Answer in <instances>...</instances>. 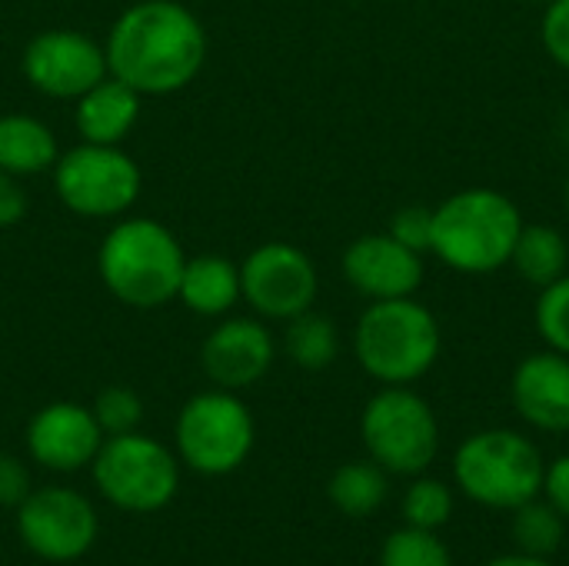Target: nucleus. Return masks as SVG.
<instances>
[{
    "label": "nucleus",
    "mask_w": 569,
    "mask_h": 566,
    "mask_svg": "<svg viewBox=\"0 0 569 566\" xmlns=\"http://www.w3.org/2000/svg\"><path fill=\"white\" fill-rule=\"evenodd\" d=\"M107 73L140 97H167L193 83L207 60L203 23L177 0L130 3L110 27Z\"/></svg>",
    "instance_id": "f257e3e1"
},
{
    "label": "nucleus",
    "mask_w": 569,
    "mask_h": 566,
    "mask_svg": "<svg viewBox=\"0 0 569 566\" xmlns=\"http://www.w3.org/2000/svg\"><path fill=\"white\" fill-rule=\"evenodd\" d=\"M520 230L523 214L507 193L470 187L450 193L440 207H433L430 250L450 270L483 277L510 264Z\"/></svg>",
    "instance_id": "f03ea898"
},
{
    "label": "nucleus",
    "mask_w": 569,
    "mask_h": 566,
    "mask_svg": "<svg viewBox=\"0 0 569 566\" xmlns=\"http://www.w3.org/2000/svg\"><path fill=\"white\" fill-rule=\"evenodd\" d=\"M183 267L187 254L180 240L150 217L117 220L97 250L103 287L120 304L137 310H153L177 300Z\"/></svg>",
    "instance_id": "7ed1b4c3"
},
{
    "label": "nucleus",
    "mask_w": 569,
    "mask_h": 566,
    "mask_svg": "<svg viewBox=\"0 0 569 566\" xmlns=\"http://www.w3.org/2000/svg\"><path fill=\"white\" fill-rule=\"evenodd\" d=\"M443 334L430 307L413 297L370 300L353 330L360 367L383 387H410L433 370Z\"/></svg>",
    "instance_id": "20e7f679"
},
{
    "label": "nucleus",
    "mask_w": 569,
    "mask_h": 566,
    "mask_svg": "<svg viewBox=\"0 0 569 566\" xmlns=\"http://www.w3.org/2000/svg\"><path fill=\"white\" fill-rule=\"evenodd\" d=\"M457 487L480 507L517 510L543 494L547 464L537 444L517 430H480L453 454Z\"/></svg>",
    "instance_id": "39448f33"
},
{
    "label": "nucleus",
    "mask_w": 569,
    "mask_h": 566,
    "mask_svg": "<svg viewBox=\"0 0 569 566\" xmlns=\"http://www.w3.org/2000/svg\"><path fill=\"white\" fill-rule=\"evenodd\" d=\"M360 437L373 464L397 477H420L440 450L433 407L410 387H383L360 417Z\"/></svg>",
    "instance_id": "423d86ee"
},
{
    "label": "nucleus",
    "mask_w": 569,
    "mask_h": 566,
    "mask_svg": "<svg viewBox=\"0 0 569 566\" xmlns=\"http://www.w3.org/2000/svg\"><path fill=\"white\" fill-rule=\"evenodd\" d=\"M177 457L203 474V477H227L243 467L253 450L257 427L253 414L233 390H207L183 404L177 427Z\"/></svg>",
    "instance_id": "0eeeda50"
},
{
    "label": "nucleus",
    "mask_w": 569,
    "mask_h": 566,
    "mask_svg": "<svg viewBox=\"0 0 569 566\" xmlns=\"http://www.w3.org/2000/svg\"><path fill=\"white\" fill-rule=\"evenodd\" d=\"M97 490L120 510L153 514L163 510L180 487L177 457L143 434L107 437L90 464Z\"/></svg>",
    "instance_id": "6e6552de"
},
{
    "label": "nucleus",
    "mask_w": 569,
    "mask_h": 566,
    "mask_svg": "<svg viewBox=\"0 0 569 566\" xmlns=\"http://www.w3.org/2000/svg\"><path fill=\"white\" fill-rule=\"evenodd\" d=\"M53 187L63 207L77 217H123L140 197V167L120 147L83 140L57 157Z\"/></svg>",
    "instance_id": "1a4fd4ad"
},
{
    "label": "nucleus",
    "mask_w": 569,
    "mask_h": 566,
    "mask_svg": "<svg viewBox=\"0 0 569 566\" xmlns=\"http://www.w3.org/2000/svg\"><path fill=\"white\" fill-rule=\"evenodd\" d=\"M17 534L23 547L50 564L80 560L97 540L93 504L70 487L30 490L17 507Z\"/></svg>",
    "instance_id": "9d476101"
},
{
    "label": "nucleus",
    "mask_w": 569,
    "mask_h": 566,
    "mask_svg": "<svg viewBox=\"0 0 569 566\" xmlns=\"http://www.w3.org/2000/svg\"><path fill=\"white\" fill-rule=\"evenodd\" d=\"M240 290L243 300L263 320H293L297 314L310 310L320 294V274L313 260L283 240L260 244L240 267Z\"/></svg>",
    "instance_id": "9b49d317"
},
{
    "label": "nucleus",
    "mask_w": 569,
    "mask_h": 566,
    "mask_svg": "<svg viewBox=\"0 0 569 566\" xmlns=\"http://www.w3.org/2000/svg\"><path fill=\"white\" fill-rule=\"evenodd\" d=\"M20 67L33 90L57 100H77L107 77V53L93 37L70 27H53L40 30L23 47Z\"/></svg>",
    "instance_id": "f8f14e48"
},
{
    "label": "nucleus",
    "mask_w": 569,
    "mask_h": 566,
    "mask_svg": "<svg viewBox=\"0 0 569 566\" xmlns=\"http://www.w3.org/2000/svg\"><path fill=\"white\" fill-rule=\"evenodd\" d=\"M423 254L390 234H363L343 250V277L367 300L413 297L423 284Z\"/></svg>",
    "instance_id": "ddd939ff"
},
{
    "label": "nucleus",
    "mask_w": 569,
    "mask_h": 566,
    "mask_svg": "<svg viewBox=\"0 0 569 566\" xmlns=\"http://www.w3.org/2000/svg\"><path fill=\"white\" fill-rule=\"evenodd\" d=\"M277 344L267 324L253 317H227L217 324L203 347H200V364L203 374L220 387V390H243L253 387L257 380L267 377L273 367Z\"/></svg>",
    "instance_id": "4468645a"
},
{
    "label": "nucleus",
    "mask_w": 569,
    "mask_h": 566,
    "mask_svg": "<svg viewBox=\"0 0 569 566\" xmlns=\"http://www.w3.org/2000/svg\"><path fill=\"white\" fill-rule=\"evenodd\" d=\"M103 440L107 437H103L93 410L70 404V400L47 404L43 410L33 414V420L27 427L30 457L40 467L57 470V474H73L80 467H90Z\"/></svg>",
    "instance_id": "2eb2a0df"
},
{
    "label": "nucleus",
    "mask_w": 569,
    "mask_h": 566,
    "mask_svg": "<svg viewBox=\"0 0 569 566\" xmlns=\"http://www.w3.org/2000/svg\"><path fill=\"white\" fill-rule=\"evenodd\" d=\"M517 414L547 434L569 430V357L557 350L530 354L517 364L510 380Z\"/></svg>",
    "instance_id": "dca6fc26"
},
{
    "label": "nucleus",
    "mask_w": 569,
    "mask_h": 566,
    "mask_svg": "<svg viewBox=\"0 0 569 566\" xmlns=\"http://www.w3.org/2000/svg\"><path fill=\"white\" fill-rule=\"evenodd\" d=\"M137 117H140V93L107 73L100 83H93L87 93L77 97L73 123L87 143L120 147L133 130Z\"/></svg>",
    "instance_id": "f3484780"
},
{
    "label": "nucleus",
    "mask_w": 569,
    "mask_h": 566,
    "mask_svg": "<svg viewBox=\"0 0 569 566\" xmlns=\"http://www.w3.org/2000/svg\"><path fill=\"white\" fill-rule=\"evenodd\" d=\"M240 267L227 257L203 254L187 260L177 287V300L200 317H223L240 304Z\"/></svg>",
    "instance_id": "a211bd4d"
},
{
    "label": "nucleus",
    "mask_w": 569,
    "mask_h": 566,
    "mask_svg": "<svg viewBox=\"0 0 569 566\" xmlns=\"http://www.w3.org/2000/svg\"><path fill=\"white\" fill-rule=\"evenodd\" d=\"M60 150L53 130L27 113L0 117V170L13 177H37L53 170Z\"/></svg>",
    "instance_id": "6ab92c4d"
},
{
    "label": "nucleus",
    "mask_w": 569,
    "mask_h": 566,
    "mask_svg": "<svg viewBox=\"0 0 569 566\" xmlns=\"http://www.w3.org/2000/svg\"><path fill=\"white\" fill-rule=\"evenodd\" d=\"M510 264L517 267V274L527 284L543 290V287L557 284L560 277L569 274L567 237L550 224H523Z\"/></svg>",
    "instance_id": "aec40b11"
},
{
    "label": "nucleus",
    "mask_w": 569,
    "mask_h": 566,
    "mask_svg": "<svg viewBox=\"0 0 569 566\" xmlns=\"http://www.w3.org/2000/svg\"><path fill=\"white\" fill-rule=\"evenodd\" d=\"M387 470L373 460H353L343 464L333 477H330V500L340 514L347 517H370L373 510L383 507L387 500Z\"/></svg>",
    "instance_id": "412c9836"
},
{
    "label": "nucleus",
    "mask_w": 569,
    "mask_h": 566,
    "mask_svg": "<svg viewBox=\"0 0 569 566\" xmlns=\"http://www.w3.org/2000/svg\"><path fill=\"white\" fill-rule=\"evenodd\" d=\"M287 357L303 370H327L340 354V334L337 324L327 314H317L313 307L287 320L283 334Z\"/></svg>",
    "instance_id": "4be33fe9"
},
{
    "label": "nucleus",
    "mask_w": 569,
    "mask_h": 566,
    "mask_svg": "<svg viewBox=\"0 0 569 566\" xmlns=\"http://www.w3.org/2000/svg\"><path fill=\"white\" fill-rule=\"evenodd\" d=\"M510 537L520 554L530 557H553L567 537V517L550 504V500H530L513 510V527Z\"/></svg>",
    "instance_id": "5701e85b"
},
{
    "label": "nucleus",
    "mask_w": 569,
    "mask_h": 566,
    "mask_svg": "<svg viewBox=\"0 0 569 566\" xmlns=\"http://www.w3.org/2000/svg\"><path fill=\"white\" fill-rule=\"evenodd\" d=\"M380 566H453V557L437 530L403 527L383 540Z\"/></svg>",
    "instance_id": "b1692460"
},
{
    "label": "nucleus",
    "mask_w": 569,
    "mask_h": 566,
    "mask_svg": "<svg viewBox=\"0 0 569 566\" xmlns=\"http://www.w3.org/2000/svg\"><path fill=\"white\" fill-rule=\"evenodd\" d=\"M453 517V490L443 480L420 477L403 494V520L417 530H440Z\"/></svg>",
    "instance_id": "393cba45"
},
{
    "label": "nucleus",
    "mask_w": 569,
    "mask_h": 566,
    "mask_svg": "<svg viewBox=\"0 0 569 566\" xmlns=\"http://www.w3.org/2000/svg\"><path fill=\"white\" fill-rule=\"evenodd\" d=\"M533 324L550 350L569 357V274L540 290V300L533 307Z\"/></svg>",
    "instance_id": "a878e982"
},
{
    "label": "nucleus",
    "mask_w": 569,
    "mask_h": 566,
    "mask_svg": "<svg viewBox=\"0 0 569 566\" xmlns=\"http://www.w3.org/2000/svg\"><path fill=\"white\" fill-rule=\"evenodd\" d=\"M93 417L103 430V437L133 434L143 420V400L130 387H107L93 400Z\"/></svg>",
    "instance_id": "bb28decb"
},
{
    "label": "nucleus",
    "mask_w": 569,
    "mask_h": 566,
    "mask_svg": "<svg viewBox=\"0 0 569 566\" xmlns=\"http://www.w3.org/2000/svg\"><path fill=\"white\" fill-rule=\"evenodd\" d=\"M393 240H400L403 247L417 250V254H427L430 244H433V207H423V203H410V207H400L390 220V230H387Z\"/></svg>",
    "instance_id": "cd10ccee"
},
{
    "label": "nucleus",
    "mask_w": 569,
    "mask_h": 566,
    "mask_svg": "<svg viewBox=\"0 0 569 566\" xmlns=\"http://www.w3.org/2000/svg\"><path fill=\"white\" fill-rule=\"evenodd\" d=\"M540 37H543V47L553 57V63L569 70V0H550L547 3Z\"/></svg>",
    "instance_id": "c85d7f7f"
},
{
    "label": "nucleus",
    "mask_w": 569,
    "mask_h": 566,
    "mask_svg": "<svg viewBox=\"0 0 569 566\" xmlns=\"http://www.w3.org/2000/svg\"><path fill=\"white\" fill-rule=\"evenodd\" d=\"M30 494V474L23 460L0 450V507H20Z\"/></svg>",
    "instance_id": "c756f323"
},
{
    "label": "nucleus",
    "mask_w": 569,
    "mask_h": 566,
    "mask_svg": "<svg viewBox=\"0 0 569 566\" xmlns=\"http://www.w3.org/2000/svg\"><path fill=\"white\" fill-rule=\"evenodd\" d=\"M27 207L30 200H27V190L20 187V177L0 170V230L17 227L27 217Z\"/></svg>",
    "instance_id": "7c9ffc66"
},
{
    "label": "nucleus",
    "mask_w": 569,
    "mask_h": 566,
    "mask_svg": "<svg viewBox=\"0 0 569 566\" xmlns=\"http://www.w3.org/2000/svg\"><path fill=\"white\" fill-rule=\"evenodd\" d=\"M543 494H547V500H550V504L569 520V454H563L560 460H553V464L547 467Z\"/></svg>",
    "instance_id": "2f4dec72"
},
{
    "label": "nucleus",
    "mask_w": 569,
    "mask_h": 566,
    "mask_svg": "<svg viewBox=\"0 0 569 566\" xmlns=\"http://www.w3.org/2000/svg\"><path fill=\"white\" fill-rule=\"evenodd\" d=\"M487 566H557L550 564V557H530V554H507V557H497V560H490Z\"/></svg>",
    "instance_id": "473e14b6"
},
{
    "label": "nucleus",
    "mask_w": 569,
    "mask_h": 566,
    "mask_svg": "<svg viewBox=\"0 0 569 566\" xmlns=\"http://www.w3.org/2000/svg\"><path fill=\"white\" fill-rule=\"evenodd\" d=\"M567 210H569V177H567Z\"/></svg>",
    "instance_id": "72a5a7b5"
},
{
    "label": "nucleus",
    "mask_w": 569,
    "mask_h": 566,
    "mask_svg": "<svg viewBox=\"0 0 569 566\" xmlns=\"http://www.w3.org/2000/svg\"><path fill=\"white\" fill-rule=\"evenodd\" d=\"M530 3H550V0H530Z\"/></svg>",
    "instance_id": "f704fd0d"
}]
</instances>
